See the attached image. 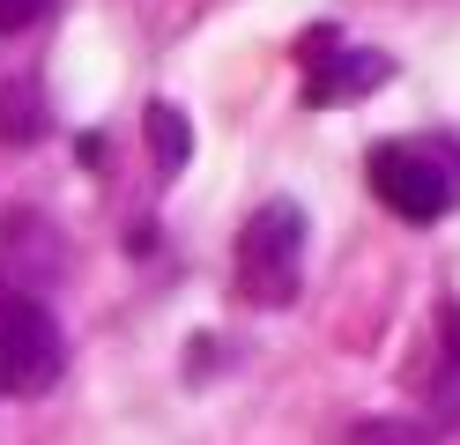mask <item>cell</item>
I'll return each instance as SVG.
<instances>
[{"label":"cell","mask_w":460,"mask_h":445,"mask_svg":"<svg viewBox=\"0 0 460 445\" xmlns=\"http://www.w3.org/2000/svg\"><path fill=\"white\" fill-rule=\"evenodd\" d=\"M364 178L401 223H438L446 208L460 200V148L453 141H430V134H409V141H379L364 156Z\"/></svg>","instance_id":"cell-1"},{"label":"cell","mask_w":460,"mask_h":445,"mask_svg":"<svg viewBox=\"0 0 460 445\" xmlns=\"http://www.w3.org/2000/svg\"><path fill=\"white\" fill-rule=\"evenodd\" d=\"M305 282V208L268 200L238 230V297L245 305H290Z\"/></svg>","instance_id":"cell-2"},{"label":"cell","mask_w":460,"mask_h":445,"mask_svg":"<svg viewBox=\"0 0 460 445\" xmlns=\"http://www.w3.org/2000/svg\"><path fill=\"white\" fill-rule=\"evenodd\" d=\"M67 349H60V319H52L38 297L0 289V394H45L60 378Z\"/></svg>","instance_id":"cell-3"},{"label":"cell","mask_w":460,"mask_h":445,"mask_svg":"<svg viewBox=\"0 0 460 445\" xmlns=\"http://www.w3.org/2000/svg\"><path fill=\"white\" fill-rule=\"evenodd\" d=\"M305 104H334V97H364V89H379L386 82V59L379 52H357V45H341L334 30H305Z\"/></svg>","instance_id":"cell-4"},{"label":"cell","mask_w":460,"mask_h":445,"mask_svg":"<svg viewBox=\"0 0 460 445\" xmlns=\"http://www.w3.org/2000/svg\"><path fill=\"white\" fill-rule=\"evenodd\" d=\"M45 134V97L31 75H8L0 82V148H31Z\"/></svg>","instance_id":"cell-5"},{"label":"cell","mask_w":460,"mask_h":445,"mask_svg":"<svg viewBox=\"0 0 460 445\" xmlns=\"http://www.w3.org/2000/svg\"><path fill=\"white\" fill-rule=\"evenodd\" d=\"M149 156H156V171L164 178H179L186 171V156H193V134H186V111L179 104H149Z\"/></svg>","instance_id":"cell-6"},{"label":"cell","mask_w":460,"mask_h":445,"mask_svg":"<svg viewBox=\"0 0 460 445\" xmlns=\"http://www.w3.org/2000/svg\"><path fill=\"white\" fill-rule=\"evenodd\" d=\"M341 445H430V431L409 415H364V423L341 431Z\"/></svg>","instance_id":"cell-7"},{"label":"cell","mask_w":460,"mask_h":445,"mask_svg":"<svg viewBox=\"0 0 460 445\" xmlns=\"http://www.w3.org/2000/svg\"><path fill=\"white\" fill-rule=\"evenodd\" d=\"M52 0H0V38H15V30H31Z\"/></svg>","instance_id":"cell-8"},{"label":"cell","mask_w":460,"mask_h":445,"mask_svg":"<svg viewBox=\"0 0 460 445\" xmlns=\"http://www.w3.org/2000/svg\"><path fill=\"white\" fill-rule=\"evenodd\" d=\"M438 334H446V364H460V305H438Z\"/></svg>","instance_id":"cell-9"}]
</instances>
